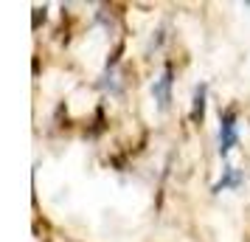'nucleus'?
<instances>
[{
	"instance_id": "1",
	"label": "nucleus",
	"mask_w": 250,
	"mask_h": 242,
	"mask_svg": "<svg viewBox=\"0 0 250 242\" xmlns=\"http://www.w3.org/2000/svg\"><path fill=\"white\" fill-rule=\"evenodd\" d=\"M239 141V130H236V113L233 110H225L222 118H219V155L225 158L228 152L236 147Z\"/></svg>"
},
{
	"instance_id": "2",
	"label": "nucleus",
	"mask_w": 250,
	"mask_h": 242,
	"mask_svg": "<svg viewBox=\"0 0 250 242\" xmlns=\"http://www.w3.org/2000/svg\"><path fill=\"white\" fill-rule=\"evenodd\" d=\"M152 93H155V99H158L160 110H166L169 102H171V68L163 70V76L152 85Z\"/></svg>"
},
{
	"instance_id": "3",
	"label": "nucleus",
	"mask_w": 250,
	"mask_h": 242,
	"mask_svg": "<svg viewBox=\"0 0 250 242\" xmlns=\"http://www.w3.org/2000/svg\"><path fill=\"white\" fill-rule=\"evenodd\" d=\"M239 183H242V175H239L236 169H225L222 180L214 186V192H222V189H228V186H239Z\"/></svg>"
},
{
	"instance_id": "4",
	"label": "nucleus",
	"mask_w": 250,
	"mask_h": 242,
	"mask_svg": "<svg viewBox=\"0 0 250 242\" xmlns=\"http://www.w3.org/2000/svg\"><path fill=\"white\" fill-rule=\"evenodd\" d=\"M203 113H205V88H197V96H194V113H191V118H194V121H203Z\"/></svg>"
}]
</instances>
